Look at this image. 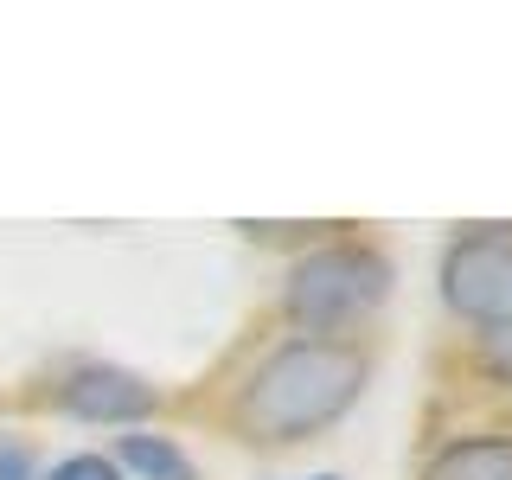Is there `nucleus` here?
<instances>
[{
  "label": "nucleus",
  "instance_id": "39448f33",
  "mask_svg": "<svg viewBox=\"0 0 512 480\" xmlns=\"http://www.w3.org/2000/svg\"><path fill=\"white\" fill-rule=\"evenodd\" d=\"M416 480H512V436L506 429H480V436H448L423 461Z\"/></svg>",
  "mask_w": 512,
  "mask_h": 480
},
{
  "label": "nucleus",
  "instance_id": "1a4fd4ad",
  "mask_svg": "<svg viewBox=\"0 0 512 480\" xmlns=\"http://www.w3.org/2000/svg\"><path fill=\"white\" fill-rule=\"evenodd\" d=\"M45 480H122V474H116V461H109V455H64Z\"/></svg>",
  "mask_w": 512,
  "mask_h": 480
},
{
  "label": "nucleus",
  "instance_id": "20e7f679",
  "mask_svg": "<svg viewBox=\"0 0 512 480\" xmlns=\"http://www.w3.org/2000/svg\"><path fill=\"white\" fill-rule=\"evenodd\" d=\"M52 410L71 416V423H116V429H141L148 416L160 410V391L141 372L128 365H109V359H84L71 365L58 384H52Z\"/></svg>",
  "mask_w": 512,
  "mask_h": 480
},
{
  "label": "nucleus",
  "instance_id": "6e6552de",
  "mask_svg": "<svg viewBox=\"0 0 512 480\" xmlns=\"http://www.w3.org/2000/svg\"><path fill=\"white\" fill-rule=\"evenodd\" d=\"M0 480H45L39 455H32V442H20V436H0Z\"/></svg>",
  "mask_w": 512,
  "mask_h": 480
},
{
  "label": "nucleus",
  "instance_id": "9d476101",
  "mask_svg": "<svg viewBox=\"0 0 512 480\" xmlns=\"http://www.w3.org/2000/svg\"><path fill=\"white\" fill-rule=\"evenodd\" d=\"M314 480H340V474H314Z\"/></svg>",
  "mask_w": 512,
  "mask_h": 480
},
{
  "label": "nucleus",
  "instance_id": "f03ea898",
  "mask_svg": "<svg viewBox=\"0 0 512 480\" xmlns=\"http://www.w3.org/2000/svg\"><path fill=\"white\" fill-rule=\"evenodd\" d=\"M397 288L391 256L365 237H340L308 256H295L282 282V320L308 340H346L352 327H365Z\"/></svg>",
  "mask_w": 512,
  "mask_h": 480
},
{
  "label": "nucleus",
  "instance_id": "7ed1b4c3",
  "mask_svg": "<svg viewBox=\"0 0 512 480\" xmlns=\"http://www.w3.org/2000/svg\"><path fill=\"white\" fill-rule=\"evenodd\" d=\"M442 308L455 320H474L480 333L512 320V231L506 224H468L442 250Z\"/></svg>",
  "mask_w": 512,
  "mask_h": 480
},
{
  "label": "nucleus",
  "instance_id": "423d86ee",
  "mask_svg": "<svg viewBox=\"0 0 512 480\" xmlns=\"http://www.w3.org/2000/svg\"><path fill=\"white\" fill-rule=\"evenodd\" d=\"M116 474H135V480H199L192 455L173 436H154V429H128L116 436Z\"/></svg>",
  "mask_w": 512,
  "mask_h": 480
},
{
  "label": "nucleus",
  "instance_id": "f257e3e1",
  "mask_svg": "<svg viewBox=\"0 0 512 480\" xmlns=\"http://www.w3.org/2000/svg\"><path fill=\"white\" fill-rule=\"evenodd\" d=\"M372 384V352L359 340H295L269 346L224 404V429L244 448H295L333 429Z\"/></svg>",
  "mask_w": 512,
  "mask_h": 480
},
{
  "label": "nucleus",
  "instance_id": "0eeeda50",
  "mask_svg": "<svg viewBox=\"0 0 512 480\" xmlns=\"http://www.w3.org/2000/svg\"><path fill=\"white\" fill-rule=\"evenodd\" d=\"M474 365H480V372H487L493 384H506V391H512V320H500V327H487V333H480Z\"/></svg>",
  "mask_w": 512,
  "mask_h": 480
}]
</instances>
